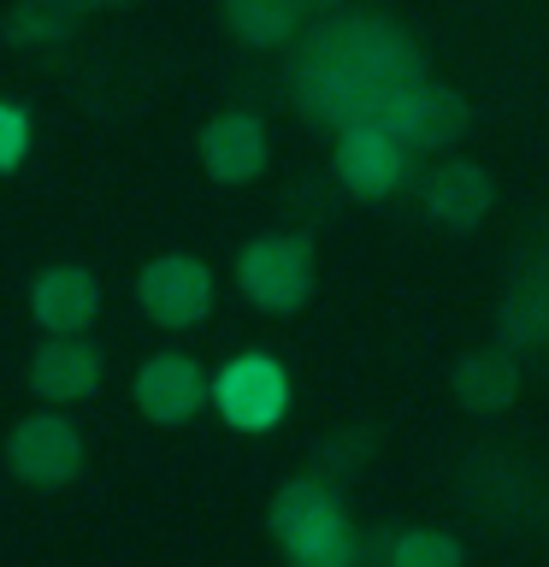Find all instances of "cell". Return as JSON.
I'll list each match as a JSON object with an SVG mask.
<instances>
[{
    "mask_svg": "<svg viewBox=\"0 0 549 567\" xmlns=\"http://www.w3.org/2000/svg\"><path fill=\"white\" fill-rule=\"evenodd\" d=\"M83 12H71L65 0H18L0 18V42L7 48H48V42H65L77 30Z\"/></svg>",
    "mask_w": 549,
    "mask_h": 567,
    "instance_id": "cell-17",
    "label": "cell"
},
{
    "mask_svg": "<svg viewBox=\"0 0 549 567\" xmlns=\"http://www.w3.org/2000/svg\"><path fill=\"white\" fill-rule=\"evenodd\" d=\"M343 514V496H336V478L331 473H301V478H283L272 508H266V526H272V538L290 549L296 538H308L319 532L325 520Z\"/></svg>",
    "mask_w": 549,
    "mask_h": 567,
    "instance_id": "cell-15",
    "label": "cell"
},
{
    "mask_svg": "<svg viewBox=\"0 0 549 567\" xmlns=\"http://www.w3.org/2000/svg\"><path fill=\"white\" fill-rule=\"evenodd\" d=\"M30 313L48 337H83L101 313V284L89 266H48L30 290Z\"/></svg>",
    "mask_w": 549,
    "mask_h": 567,
    "instance_id": "cell-12",
    "label": "cell"
},
{
    "mask_svg": "<svg viewBox=\"0 0 549 567\" xmlns=\"http://www.w3.org/2000/svg\"><path fill=\"white\" fill-rule=\"evenodd\" d=\"M7 467L35 491H60L83 473V432L65 414H24L7 432Z\"/></svg>",
    "mask_w": 549,
    "mask_h": 567,
    "instance_id": "cell-5",
    "label": "cell"
},
{
    "mask_svg": "<svg viewBox=\"0 0 549 567\" xmlns=\"http://www.w3.org/2000/svg\"><path fill=\"white\" fill-rule=\"evenodd\" d=\"M372 450H379V432L372 425H343V432H331L325 443H319V473H331V478H354L372 461Z\"/></svg>",
    "mask_w": 549,
    "mask_h": 567,
    "instance_id": "cell-20",
    "label": "cell"
},
{
    "mask_svg": "<svg viewBox=\"0 0 549 567\" xmlns=\"http://www.w3.org/2000/svg\"><path fill=\"white\" fill-rule=\"evenodd\" d=\"M213 402H219V414L237 432H272L283 408H290V379H283L272 354H242V361H230L213 379Z\"/></svg>",
    "mask_w": 549,
    "mask_h": 567,
    "instance_id": "cell-7",
    "label": "cell"
},
{
    "mask_svg": "<svg viewBox=\"0 0 549 567\" xmlns=\"http://www.w3.org/2000/svg\"><path fill=\"white\" fill-rule=\"evenodd\" d=\"M496 343H508V349L549 343V230L538 225H531L526 255L514 260L503 301H496Z\"/></svg>",
    "mask_w": 549,
    "mask_h": 567,
    "instance_id": "cell-6",
    "label": "cell"
},
{
    "mask_svg": "<svg viewBox=\"0 0 549 567\" xmlns=\"http://www.w3.org/2000/svg\"><path fill=\"white\" fill-rule=\"evenodd\" d=\"M390 131H396L414 154H443V148H455V142H467V131H473V106H467V95H460V89L425 78L414 95L396 106Z\"/></svg>",
    "mask_w": 549,
    "mask_h": 567,
    "instance_id": "cell-8",
    "label": "cell"
},
{
    "mask_svg": "<svg viewBox=\"0 0 549 567\" xmlns=\"http://www.w3.org/2000/svg\"><path fill=\"white\" fill-rule=\"evenodd\" d=\"M449 390L473 420H496V414H508V408L520 402V361H514L508 343L467 349L449 372Z\"/></svg>",
    "mask_w": 549,
    "mask_h": 567,
    "instance_id": "cell-11",
    "label": "cell"
},
{
    "mask_svg": "<svg viewBox=\"0 0 549 567\" xmlns=\"http://www.w3.org/2000/svg\"><path fill=\"white\" fill-rule=\"evenodd\" d=\"M30 154V113L12 101H0V172H18Z\"/></svg>",
    "mask_w": 549,
    "mask_h": 567,
    "instance_id": "cell-21",
    "label": "cell"
},
{
    "mask_svg": "<svg viewBox=\"0 0 549 567\" xmlns=\"http://www.w3.org/2000/svg\"><path fill=\"white\" fill-rule=\"evenodd\" d=\"M136 301H142V313H148L154 326L189 331V326H201V319L213 313L219 284H213L207 260H195V255H159V260H148L136 272Z\"/></svg>",
    "mask_w": 549,
    "mask_h": 567,
    "instance_id": "cell-3",
    "label": "cell"
},
{
    "mask_svg": "<svg viewBox=\"0 0 549 567\" xmlns=\"http://www.w3.org/2000/svg\"><path fill=\"white\" fill-rule=\"evenodd\" d=\"M296 7L308 12V18H325V12H336V7H343V0H296Z\"/></svg>",
    "mask_w": 549,
    "mask_h": 567,
    "instance_id": "cell-22",
    "label": "cell"
},
{
    "mask_svg": "<svg viewBox=\"0 0 549 567\" xmlns=\"http://www.w3.org/2000/svg\"><path fill=\"white\" fill-rule=\"evenodd\" d=\"M407 154L414 148L390 124H349V131H336L331 172L354 202H390L407 177Z\"/></svg>",
    "mask_w": 549,
    "mask_h": 567,
    "instance_id": "cell-4",
    "label": "cell"
},
{
    "mask_svg": "<svg viewBox=\"0 0 549 567\" xmlns=\"http://www.w3.org/2000/svg\"><path fill=\"white\" fill-rule=\"evenodd\" d=\"M272 159V142H266V124L255 113H219L207 118L201 131V166L213 184L237 189V184H255Z\"/></svg>",
    "mask_w": 549,
    "mask_h": 567,
    "instance_id": "cell-9",
    "label": "cell"
},
{
    "mask_svg": "<svg viewBox=\"0 0 549 567\" xmlns=\"http://www.w3.org/2000/svg\"><path fill=\"white\" fill-rule=\"evenodd\" d=\"M71 12H95V7H131V0H65Z\"/></svg>",
    "mask_w": 549,
    "mask_h": 567,
    "instance_id": "cell-23",
    "label": "cell"
},
{
    "mask_svg": "<svg viewBox=\"0 0 549 567\" xmlns=\"http://www.w3.org/2000/svg\"><path fill=\"white\" fill-rule=\"evenodd\" d=\"M283 556H290V567H361L366 532H354L349 514H336V520H325L319 532H308V538H296Z\"/></svg>",
    "mask_w": 549,
    "mask_h": 567,
    "instance_id": "cell-18",
    "label": "cell"
},
{
    "mask_svg": "<svg viewBox=\"0 0 549 567\" xmlns=\"http://www.w3.org/2000/svg\"><path fill=\"white\" fill-rule=\"evenodd\" d=\"M425 213L443 225V230H478L485 213L496 207V184L478 159H443V166L425 177Z\"/></svg>",
    "mask_w": 549,
    "mask_h": 567,
    "instance_id": "cell-14",
    "label": "cell"
},
{
    "mask_svg": "<svg viewBox=\"0 0 549 567\" xmlns=\"http://www.w3.org/2000/svg\"><path fill=\"white\" fill-rule=\"evenodd\" d=\"M301 18H308V12H301L296 0H225V24L237 30V42H248V48L296 42Z\"/></svg>",
    "mask_w": 549,
    "mask_h": 567,
    "instance_id": "cell-16",
    "label": "cell"
},
{
    "mask_svg": "<svg viewBox=\"0 0 549 567\" xmlns=\"http://www.w3.org/2000/svg\"><path fill=\"white\" fill-rule=\"evenodd\" d=\"M237 290L260 313H296L313 296V237L308 230H278L255 237L237 255Z\"/></svg>",
    "mask_w": 549,
    "mask_h": 567,
    "instance_id": "cell-2",
    "label": "cell"
},
{
    "mask_svg": "<svg viewBox=\"0 0 549 567\" xmlns=\"http://www.w3.org/2000/svg\"><path fill=\"white\" fill-rule=\"evenodd\" d=\"M425 83V53L384 12H325L290 53V95L313 124H390Z\"/></svg>",
    "mask_w": 549,
    "mask_h": 567,
    "instance_id": "cell-1",
    "label": "cell"
},
{
    "mask_svg": "<svg viewBox=\"0 0 549 567\" xmlns=\"http://www.w3.org/2000/svg\"><path fill=\"white\" fill-rule=\"evenodd\" d=\"M101 349L89 337H48L42 349L30 354V390L42 402H83L101 390Z\"/></svg>",
    "mask_w": 549,
    "mask_h": 567,
    "instance_id": "cell-13",
    "label": "cell"
},
{
    "mask_svg": "<svg viewBox=\"0 0 549 567\" xmlns=\"http://www.w3.org/2000/svg\"><path fill=\"white\" fill-rule=\"evenodd\" d=\"M207 402V372L189 354H154L136 372V408L154 425H189Z\"/></svg>",
    "mask_w": 549,
    "mask_h": 567,
    "instance_id": "cell-10",
    "label": "cell"
},
{
    "mask_svg": "<svg viewBox=\"0 0 549 567\" xmlns=\"http://www.w3.org/2000/svg\"><path fill=\"white\" fill-rule=\"evenodd\" d=\"M396 567H467V549L437 526H407L396 532Z\"/></svg>",
    "mask_w": 549,
    "mask_h": 567,
    "instance_id": "cell-19",
    "label": "cell"
}]
</instances>
